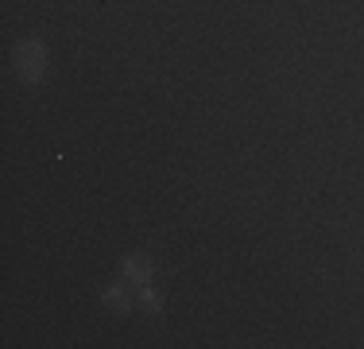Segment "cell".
<instances>
[{"instance_id":"obj_1","label":"cell","mask_w":364,"mask_h":349,"mask_svg":"<svg viewBox=\"0 0 364 349\" xmlns=\"http://www.w3.org/2000/svg\"><path fill=\"white\" fill-rule=\"evenodd\" d=\"M12 63H16V74L23 82H39L43 70H47V47L39 39H20L12 51Z\"/></svg>"},{"instance_id":"obj_2","label":"cell","mask_w":364,"mask_h":349,"mask_svg":"<svg viewBox=\"0 0 364 349\" xmlns=\"http://www.w3.org/2000/svg\"><path fill=\"white\" fill-rule=\"evenodd\" d=\"M120 272H124L128 283H147V279H151V272H155V264H151L147 256H140V252H136V256H124Z\"/></svg>"},{"instance_id":"obj_3","label":"cell","mask_w":364,"mask_h":349,"mask_svg":"<svg viewBox=\"0 0 364 349\" xmlns=\"http://www.w3.org/2000/svg\"><path fill=\"white\" fill-rule=\"evenodd\" d=\"M101 303H105L112 314H128V311H132V295H128V287H117V283L101 291Z\"/></svg>"},{"instance_id":"obj_4","label":"cell","mask_w":364,"mask_h":349,"mask_svg":"<svg viewBox=\"0 0 364 349\" xmlns=\"http://www.w3.org/2000/svg\"><path fill=\"white\" fill-rule=\"evenodd\" d=\"M140 307L147 314H159L163 311V299H159V291H155L151 283H140Z\"/></svg>"}]
</instances>
